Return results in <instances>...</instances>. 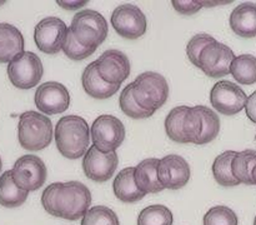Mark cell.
Masks as SVG:
<instances>
[{
    "mask_svg": "<svg viewBox=\"0 0 256 225\" xmlns=\"http://www.w3.org/2000/svg\"><path fill=\"white\" fill-rule=\"evenodd\" d=\"M45 212L65 220L82 219L92 204V192L80 182H52L42 192Z\"/></svg>",
    "mask_w": 256,
    "mask_h": 225,
    "instance_id": "1",
    "label": "cell"
},
{
    "mask_svg": "<svg viewBox=\"0 0 256 225\" xmlns=\"http://www.w3.org/2000/svg\"><path fill=\"white\" fill-rule=\"evenodd\" d=\"M92 139L86 120L78 115L59 119L55 128V142L60 154L68 159H79L89 150Z\"/></svg>",
    "mask_w": 256,
    "mask_h": 225,
    "instance_id": "2",
    "label": "cell"
},
{
    "mask_svg": "<svg viewBox=\"0 0 256 225\" xmlns=\"http://www.w3.org/2000/svg\"><path fill=\"white\" fill-rule=\"evenodd\" d=\"M18 139L22 149L39 152L49 146L52 140V120L38 112H25L18 124Z\"/></svg>",
    "mask_w": 256,
    "mask_h": 225,
    "instance_id": "3",
    "label": "cell"
},
{
    "mask_svg": "<svg viewBox=\"0 0 256 225\" xmlns=\"http://www.w3.org/2000/svg\"><path fill=\"white\" fill-rule=\"evenodd\" d=\"M70 32L82 46L96 50L108 36V22L99 12L84 9L74 15Z\"/></svg>",
    "mask_w": 256,
    "mask_h": 225,
    "instance_id": "4",
    "label": "cell"
},
{
    "mask_svg": "<svg viewBox=\"0 0 256 225\" xmlns=\"http://www.w3.org/2000/svg\"><path fill=\"white\" fill-rule=\"evenodd\" d=\"M132 95L140 106L156 112L169 98V84L159 72H145L132 82Z\"/></svg>",
    "mask_w": 256,
    "mask_h": 225,
    "instance_id": "5",
    "label": "cell"
},
{
    "mask_svg": "<svg viewBox=\"0 0 256 225\" xmlns=\"http://www.w3.org/2000/svg\"><path fill=\"white\" fill-rule=\"evenodd\" d=\"M44 74L40 58L35 52H24L8 64V76L18 89H32L36 86Z\"/></svg>",
    "mask_w": 256,
    "mask_h": 225,
    "instance_id": "6",
    "label": "cell"
},
{
    "mask_svg": "<svg viewBox=\"0 0 256 225\" xmlns=\"http://www.w3.org/2000/svg\"><path fill=\"white\" fill-rule=\"evenodd\" d=\"M92 145L102 152H115L125 139V128L122 120L112 115H100L90 129Z\"/></svg>",
    "mask_w": 256,
    "mask_h": 225,
    "instance_id": "7",
    "label": "cell"
},
{
    "mask_svg": "<svg viewBox=\"0 0 256 225\" xmlns=\"http://www.w3.org/2000/svg\"><path fill=\"white\" fill-rule=\"evenodd\" d=\"M12 174L18 188L25 192H35L44 185L48 170L39 156L24 155L15 162Z\"/></svg>",
    "mask_w": 256,
    "mask_h": 225,
    "instance_id": "8",
    "label": "cell"
},
{
    "mask_svg": "<svg viewBox=\"0 0 256 225\" xmlns=\"http://www.w3.org/2000/svg\"><path fill=\"white\" fill-rule=\"evenodd\" d=\"M210 102L215 110L224 115H235L242 112L248 102V95L238 84L222 80L212 86Z\"/></svg>",
    "mask_w": 256,
    "mask_h": 225,
    "instance_id": "9",
    "label": "cell"
},
{
    "mask_svg": "<svg viewBox=\"0 0 256 225\" xmlns=\"http://www.w3.org/2000/svg\"><path fill=\"white\" fill-rule=\"evenodd\" d=\"M235 58L236 56L234 52L228 45L215 40L210 42L200 54L199 69H202L208 76L219 79L230 74Z\"/></svg>",
    "mask_w": 256,
    "mask_h": 225,
    "instance_id": "10",
    "label": "cell"
},
{
    "mask_svg": "<svg viewBox=\"0 0 256 225\" xmlns=\"http://www.w3.org/2000/svg\"><path fill=\"white\" fill-rule=\"evenodd\" d=\"M69 29L62 19L55 16L45 18L35 26V44L45 54H58L62 50Z\"/></svg>",
    "mask_w": 256,
    "mask_h": 225,
    "instance_id": "11",
    "label": "cell"
},
{
    "mask_svg": "<svg viewBox=\"0 0 256 225\" xmlns=\"http://www.w3.org/2000/svg\"><path fill=\"white\" fill-rule=\"evenodd\" d=\"M112 25L120 36L134 40L145 34L148 22L144 12L139 8L124 4L112 12Z\"/></svg>",
    "mask_w": 256,
    "mask_h": 225,
    "instance_id": "12",
    "label": "cell"
},
{
    "mask_svg": "<svg viewBox=\"0 0 256 225\" xmlns=\"http://www.w3.org/2000/svg\"><path fill=\"white\" fill-rule=\"evenodd\" d=\"M118 162L119 159L116 152H102L92 145L82 159V170L92 182H104L114 175Z\"/></svg>",
    "mask_w": 256,
    "mask_h": 225,
    "instance_id": "13",
    "label": "cell"
},
{
    "mask_svg": "<svg viewBox=\"0 0 256 225\" xmlns=\"http://www.w3.org/2000/svg\"><path fill=\"white\" fill-rule=\"evenodd\" d=\"M35 105L48 115L64 112L70 105V94L66 88L58 82H46L35 92Z\"/></svg>",
    "mask_w": 256,
    "mask_h": 225,
    "instance_id": "14",
    "label": "cell"
},
{
    "mask_svg": "<svg viewBox=\"0 0 256 225\" xmlns=\"http://www.w3.org/2000/svg\"><path fill=\"white\" fill-rule=\"evenodd\" d=\"M158 178L164 189H182L190 179L189 162L180 155H166L159 160Z\"/></svg>",
    "mask_w": 256,
    "mask_h": 225,
    "instance_id": "15",
    "label": "cell"
},
{
    "mask_svg": "<svg viewBox=\"0 0 256 225\" xmlns=\"http://www.w3.org/2000/svg\"><path fill=\"white\" fill-rule=\"evenodd\" d=\"M96 64L99 75L108 84L122 85L130 75V62L120 50H106L100 55Z\"/></svg>",
    "mask_w": 256,
    "mask_h": 225,
    "instance_id": "16",
    "label": "cell"
},
{
    "mask_svg": "<svg viewBox=\"0 0 256 225\" xmlns=\"http://www.w3.org/2000/svg\"><path fill=\"white\" fill-rule=\"evenodd\" d=\"M230 28L236 35L242 38L256 36V4L242 2L232 10L230 15Z\"/></svg>",
    "mask_w": 256,
    "mask_h": 225,
    "instance_id": "17",
    "label": "cell"
},
{
    "mask_svg": "<svg viewBox=\"0 0 256 225\" xmlns=\"http://www.w3.org/2000/svg\"><path fill=\"white\" fill-rule=\"evenodd\" d=\"M82 88L89 96L94 99H109L114 94H116L120 89V85L108 84L102 80V78L98 72L96 62H92L85 68L82 76Z\"/></svg>",
    "mask_w": 256,
    "mask_h": 225,
    "instance_id": "18",
    "label": "cell"
},
{
    "mask_svg": "<svg viewBox=\"0 0 256 225\" xmlns=\"http://www.w3.org/2000/svg\"><path fill=\"white\" fill-rule=\"evenodd\" d=\"M24 52V38L20 30L8 22H0V62L9 64Z\"/></svg>",
    "mask_w": 256,
    "mask_h": 225,
    "instance_id": "19",
    "label": "cell"
},
{
    "mask_svg": "<svg viewBox=\"0 0 256 225\" xmlns=\"http://www.w3.org/2000/svg\"><path fill=\"white\" fill-rule=\"evenodd\" d=\"M158 165L159 159L149 158L135 166V184L145 194H154L164 190V186L158 178Z\"/></svg>",
    "mask_w": 256,
    "mask_h": 225,
    "instance_id": "20",
    "label": "cell"
},
{
    "mask_svg": "<svg viewBox=\"0 0 256 225\" xmlns=\"http://www.w3.org/2000/svg\"><path fill=\"white\" fill-rule=\"evenodd\" d=\"M135 168L129 166L122 169L116 175L112 182V189H114L115 196L124 202H135L142 200L145 196V192H142L135 184Z\"/></svg>",
    "mask_w": 256,
    "mask_h": 225,
    "instance_id": "21",
    "label": "cell"
},
{
    "mask_svg": "<svg viewBox=\"0 0 256 225\" xmlns=\"http://www.w3.org/2000/svg\"><path fill=\"white\" fill-rule=\"evenodd\" d=\"M29 192L20 189L12 180V170L0 176V205L5 208H18L25 202Z\"/></svg>",
    "mask_w": 256,
    "mask_h": 225,
    "instance_id": "22",
    "label": "cell"
},
{
    "mask_svg": "<svg viewBox=\"0 0 256 225\" xmlns=\"http://www.w3.org/2000/svg\"><path fill=\"white\" fill-rule=\"evenodd\" d=\"M236 152L228 150L216 156L212 164V174H214L215 180L222 186H236L239 185V180L232 174V160H234Z\"/></svg>",
    "mask_w": 256,
    "mask_h": 225,
    "instance_id": "23",
    "label": "cell"
},
{
    "mask_svg": "<svg viewBox=\"0 0 256 225\" xmlns=\"http://www.w3.org/2000/svg\"><path fill=\"white\" fill-rule=\"evenodd\" d=\"M256 166V152L248 149L236 152L232 160V174L239 180L240 184L254 185L252 182V170Z\"/></svg>",
    "mask_w": 256,
    "mask_h": 225,
    "instance_id": "24",
    "label": "cell"
},
{
    "mask_svg": "<svg viewBox=\"0 0 256 225\" xmlns=\"http://www.w3.org/2000/svg\"><path fill=\"white\" fill-rule=\"evenodd\" d=\"M230 74L240 84H254L256 82V58L252 54L236 56L232 64Z\"/></svg>",
    "mask_w": 256,
    "mask_h": 225,
    "instance_id": "25",
    "label": "cell"
},
{
    "mask_svg": "<svg viewBox=\"0 0 256 225\" xmlns=\"http://www.w3.org/2000/svg\"><path fill=\"white\" fill-rule=\"evenodd\" d=\"M189 106H176L172 109L165 119V132L169 139L175 142L186 144V139L184 135V119Z\"/></svg>",
    "mask_w": 256,
    "mask_h": 225,
    "instance_id": "26",
    "label": "cell"
},
{
    "mask_svg": "<svg viewBox=\"0 0 256 225\" xmlns=\"http://www.w3.org/2000/svg\"><path fill=\"white\" fill-rule=\"evenodd\" d=\"M138 225H172V212L165 205H150L140 212Z\"/></svg>",
    "mask_w": 256,
    "mask_h": 225,
    "instance_id": "27",
    "label": "cell"
},
{
    "mask_svg": "<svg viewBox=\"0 0 256 225\" xmlns=\"http://www.w3.org/2000/svg\"><path fill=\"white\" fill-rule=\"evenodd\" d=\"M119 104L122 112L129 118H132V119H146L155 112L152 110L144 109L138 104L134 95H132V82L122 89V94H120Z\"/></svg>",
    "mask_w": 256,
    "mask_h": 225,
    "instance_id": "28",
    "label": "cell"
},
{
    "mask_svg": "<svg viewBox=\"0 0 256 225\" xmlns=\"http://www.w3.org/2000/svg\"><path fill=\"white\" fill-rule=\"evenodd\" d=\"M198 109L202 118V134L198 145H204L212 142L219 135L220 119L214 110L209 109L205 105H198Z\"/></svg>",
    "mask_w": 256,
    "mask_h": 225,
    "instance_id": "29",
    "label": "cell"
},
{
    "mask_svg": "<svg viewBox=\"0 0 256 225\" xmlns=\"http://www.w3.org/2000/svg\"><path fill=\"white\" fill-rule=\"evenodd\" d=\"M82 225H120L116 214L104 205L90 208L82 216Z\"/></svg>",
    "mask_w": 256,
    "mask_h": 225,
    "instance_id": "30",
    "label": "cell"
},
{
    "mask_svg": "<svg viewBox=\"0 0 256 225\" xmlns=\"http://www.w3.org/2000/svg\"><path fill=\"white\" fill-rule=\"evenodd\" d=\"M202 134V118L196 106L189 108L184 119V135L186 142L199 144Z\"/></svg>",
    "mask_w": 256,
    "mask_h": 225,
    "instance_id": "31",
    "label": "cell"
},
{
    "mask_svg": "<svg viewBox=\"0 0 256 225\" xmlns=\"http://www.w3.org/2000/svg\"><path fill=\"white\" fill-rule=\"evenodd\" d=\"M204 225H239V219L232 209L218 205L205 214Z\"/></svg>",
    "mask_w": 256,
    "mask_h": 225,
    "instance_id": "32",
    "label": "cell"
},
{
    "mask_svg": "<svg viewBox=\"0 0 256 225\" xmlns=\"http://www.w3.org/2000/svg\"><path fill=\"white\" fill-rule=\"evenodd\" d=\"M216 39L212 36L209 34H196L190 39V42H188L186 46V54L189 56V60L195 65V66L199 68V60H200V54H202V50L210 44V42H215Z\"/></svg>",
    "mask_w": 256,
    "mask_h": 225,
    "instance_id": "33",
    "label": "cell"
},
{
    "mask_svg": "<svg viewBox=\"0 0 256 225\" xmlns=\"http://www.w3.org/2000/svg\"><path fill=\"white\" fill-rule=\"evenodd\" d=\"M62 52H64V54L72 60H84L86 59V58H89L92 54H94L95 50L82 46V45L75 39L74 35H72V32H70L69 29L66 39H65L64 45H62Z\"/></svg>",
    "mask_w": 256,
    "mask_h": 225,
    "instance_id": "34",
    "label": "cell"
},
{
    "mask_svg": "<svg viewBox=\"0 0 256 225\" xmlns=\"http://www.w3.org/2000/svg\"><path fill=\"white\" fill-rule=\"evenodd\" d=\"M172 4L175 10L182 15H192L202 8V2L196 0H180V2H172Z\"/></svg>",
    "mask_w": 256,
    "mask_h": 225,
    "instance_id": "35",
    "label": "cell"
},
{
    "mask_svg": "<svg viewBox=\"0 0 256 225\" xmlns=\"http://www.w3.org/2000/svg\"><path fill=\"white\" fill-rule=\"evenodd\" d=\"M245 110H246V115L252 122L256 124V90L248 98L246 106H245Z\"/></svg>",
    "mask_w": 256,
    "mask_h": 225,
    "instance_id": "36",
    "label": "cell"
},
{
    "mask_svg": "<svg viewBox=\"0 0 256 225\" xmlns=\"http://www.w3.org/2000/svg\"><path fill=\"white\" fill-rule=\"evenodd\" d=\"M56 4L59 6L64 8V9L68 10H76L80 9V8L85 6L88 4V2H79V0H69V2H62V0H58Z\"/></svg>",
    "mask_w": 256,
    "mask_h": 225,
    "instance_id": "37",
    "label": "cell"
},
{
    "mask_svg": "<svg viewBox=\"0 0 256 225\" xmlns=\"http://www.w3.org/2000/svg\"><path fill=\"white\" fill-rule=\"evenodd\" d=\"M252 182H254V185H256V166L252 170Z\"/></svg>",
    "mask_w": 256,
    "mask_h": 225,
    "instance_id": "38",
    "label": "cell"
},
{
    "mask_svg": "<svg viewBox=\"0 0 256 225\" xmlns=\"http://www.w3.org/2000/svg\"><path fill=\"white\" fill-rule=\"evenodd\" d=\"M2 158H0V172H2Z\"/></svg>",
    "mask_w": 256,
    "mask_h": 225,
    "instance_id": "39",
    "label": "cell"
},
{
    "mask_svg": "<svg viewBox=\"0 0 256 225\" xmlns=\"http://www.w3.org/2000/svg\"><path fill=\"white\" fill-rule=\"evenodd\" d=\"M5 4V2H0V6H2V5H4Z\"/></svg>",
    "mask_w": 256,
    "mask_h": 225,
    "instance_id": "40",
    "label": "cell"
},
{
    "mask_svg": "<svg viewBox=\"0 0 256 225\" xmlns=\"http://www.w3.org/2000/svg\"><path fill=\"white\" fill-rule=\"evenodd\" d=\"M254 225H256V216H255V219H254Z\"/></svg>",
    "mask_w": 256,
    "mask_h": 225,
    "instance_id": "41",
    "label": "cell"
},
{
    "mask_svg": "<svg viewBox=\"0 0 256 225\" xmlns=\"http://www.w3.org/2000/svg\"><path fill=\"white\" fill-rule=\"evenodd\" d=\"M255 140H256V136H255Z\"/></svg>",
    "mask_w": 256,
    "mask_h": 225,
    "instance_id": "42",
    "label": "cell"
}]
</instances>
